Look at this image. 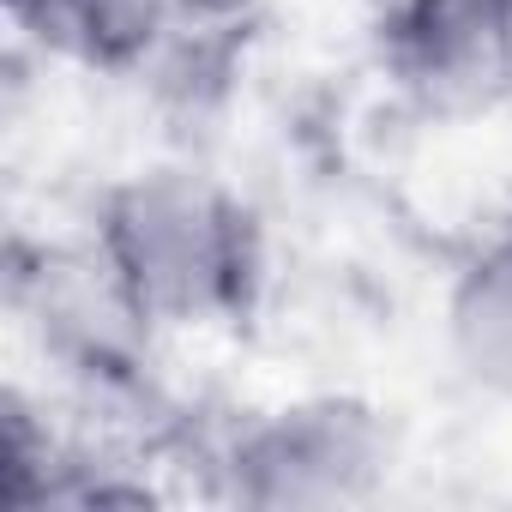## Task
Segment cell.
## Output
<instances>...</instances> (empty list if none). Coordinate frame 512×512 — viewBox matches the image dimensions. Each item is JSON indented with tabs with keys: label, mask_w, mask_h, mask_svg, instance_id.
<instances>
[{
	"label": "cell",
	"mask_w": 512,
	"mask_h": 512,
	"mask_svg": "<svg viewBox=\"0 0 512 512\" xmlns=\"http://www.w3.org/2000/svg\"><path fill=\"white\" fill-rule=\"evenodd\" d=\"M61 470H67V452L55 446V434L37 422L25 392H7L0 398V500L7 506H49Z\"/></svg>",
	"instance_id": "cell-7"
},
{
	"label": "cell",
	"mask_w": 512,
	"mask_h": 512,
	"mask_svg": "<svg viewBox=\"0 0 512 512\" xmlns=\"http://www.w3.org/2000/svg\"><path fill=\"white\" fill-rule=\"evenodd\" d=\"M25 43L91 73H139L187 37L169 0H0Z\"/></svg>",
	"instance_id": "cell-5"
},
{
	"label": "cell",
	"mask_w": 512,
	"mask_h": 512,
	"mask_svg": "<svg viewBox=\"0 0 512 512\" xmlns=\"http://www.w3.org/2000/svg\"><path fill=\"white\" fill-rule=\"evenodd\" d=\"M91 241L157 332L229 326L253 314L266 284L260 217L235 187L187 163L109 181L91 211Z\"/></svg>",
	"instance_id": "cell-1"
},
{
	"label": "cell",
	"mask_w": 512,
	"mask_h": 512,
	"mask_svg": "<svg viewBox=\"0 0 512 512\" xmlns=\"http://www.w3.org/2000/svg\"><path fill=\"white\" fill-rule=\"evenodd\" d=\"M169 13L187 37H211V31H235L260 13V0H169Z\"/></svg>",
	"instance_id": "cell-8"
},
{
	"label": "cell",
	"mask_w": 512,
	"mask_h": 512,
	"mask_svg": "<svg viewBox=\"0 0 512 512\" xmlns=\"http://www.w3.org/2000/svg\"><path fill=\"white\" fill-rule=\"evenodd\" d=\"M13 308L43 344L49 362H61L73 380L91 386H133L151 350V320L115 278L97 241L79 247H13L7 272Z\"/></svg>",
	"instance_id": "cell-3"
},
{
	"label": "cell",
	"mask_w": 512,
	"mask_h": 512,
	"mask_svg": "<svg viewBox=\"0 0 512 512\" xmlns=\"http://www.w3.org/2000/svg\"><path fill=\"white\" fill-rule=\"evenodd\" d=\"M446 350L470 386L512 404V229L482 241L446 290Z\"/></svg>",
	"instance_id": "cell-6"
},
{
	"label": "cell",
	"mask_w": 512,
	"mask_h": 512,
	"mask_svg": "<svg viewBox=\"0 0 512 512\" xmlns=\"http://www.w3.org/2000/svg\"><path fill=\"white\" fill-rule=\"evenodd\" d=\"M392 476V428L368 398L320 392L241 422L217 452L223 500L253 512L362 506Z\"/></svg>",
	"instance_id": "cell-2"
},
{
	"label": "cell",
	"mask_w": 512,
	"mask_h": 512,
	"mask_svg": "<svg viewBox=\"0 0 512 512\" xmlns=\"http://www.w3.org/2000/svg\"><path fill=\"white\" fill-rule=\"evenodd\" d=\"M374 49L386 79L422 109L512 97V0H386Z\"/></svg>",
	"instance_id": "cell-4"
}]
</instances>
